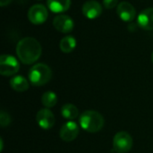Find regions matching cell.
Segmentation results:
<instances>
[{
    "mask_svg": "<svg viewBox=\"0 0 153 153\" xmlns=\"http://www.w3.org/2000/svg\"><path fill=\"white\" fill-rule=\"evenodd\" d=\"M59 47L62 52L71 53L76 48V39L73 36H65L61 39Z\"/></svg>",
    "mask_w": 153,
    "mask_h": 153,
    "instance_id": "16",
    "label": "cell"
},
{
    "mask_svg": "<svg viewBox=\"0 0 153 153\" xmlns=\"http://www.w3.org/2000/svg\"><path fill=\"white\" fill-rule=\"evenodd\" d=\"M55 29L62 33H69L73 30L74 23V20L66 14H58L53 21Z\"/></svg>",
    "mask_w": 153,
    "mask_h": 153,
    "instance_id": "9",
    "label": "cell"
},
{
    "mask_svg": "<svg viewBox=\"0 0 153 153\" xmlns=\"http://www.w3.org/2000/svg\"><path fill=\"white\" fill-rule=\"evenodd\" d=\"M30 82L34 86H42L47 84L52 77V70L46 64H36L28 74Z\"/></svg>",
    "mask_w": 153,
    "mask_h": 153,
    "instance_id": "3",
    "label": "cell"
},
{
    "mask_svg": "<svg viewBox=\"0 0 153 153\" xmlns=\"http://www.w3.org/2000/svg\"><path fill=\"white\" fill-rule=\"evenodd\" d=\"M138 25L147 30H153V7L142 11L137 17Z\"/></svg>",
    "mask_w": 153,
    "mask_h": 153,
    "instance_id": "12",
    "label": "cell"
},
{
    "mask_svg": "<svg viewBox=\"0 0 153 153\" xmlns=\"http://www.w3.org/2000/svg\"><path fill=\"white\" fill-rule=\"evenodd\" d=\"M57 100H58L57 95L54 91H50L44 92L41 97L42 105L46 108H50L55 107L57 103Z\"/></svg>",
    "mask_w": 153,
    "mask_h": 153,
    "instance_id": "17",
    "label": "cell"
},
{
    "mask_svg": "<svg viewBox=\"0 0 153 153\" xmlns=\"http://www.w3.org/2000/svg\"><path fill=\"white\" fill-rule=\"evenodd\" d=\"M10 86L15 91L23 92L29 89V82L22 75H15L10 80Z\"/></svg>",
    "mask_w": 153,
    "mask_h": 153,
    "instance_id": "14",
    "label": "cell"
},
{
    "mask_svg": "<svg viewBox=\"0 0 153 153\" xmlns=\"http://www.w3.org/2000/svg\"><path fill=\"white\" fill-rule=\"evenodd\" d=\"M36 122L40 128L48 130L54 126L56 118L49 108H41L36 115Z\"/></svg>",
    "mask_w": 153,
    "mask_h": 153,
    "instance_id": "7",
    "label": "cell"
},
{
    "mask_svg": "<svg viewBox=\"0 0 153 153\" xmlns=\"http://www.w3.org/2000/svg\"><path fill=\"white\" fill-rule=\"evenodd\" d=\"M134 144L133 138L126 131L117 133L113 138V148L117 153H126L131 151Z\"/></svg>",
    "mask_w": 153,
    "mask_h": 153,
    "instance_id": "4",
    "label": "cell"
},
{
    "mask_svg": "<svg viewBox=\"0 0 153 153\" xmlns=\"http://www.w3.org/2000/svg\"><path fill=\"white\" fill-rule=\"evenodd\" d=\"M0 142H1V146H0V151H3V147H4V143H3V139L0 138Z\"/></svg>",
    "mask_w": 153,
    "mask_h": 153,
    "instance_id": "21",
    "label": "cell"
},
{
    "mask_svg": "<svg viewBox=\"0 0 153 153\" xmlns=\"http://www.w3.org/2000/svg\"><path fill=\"white\" fill-rule=\"evenodd\" d=\"M42 48L39 42L31 37L21 39L16 46V54L19 60L24 65L35 63L41 56Z\"/></svg>",
    "mask_w": 153,
    "mask_h": 153,
    "instance_id": "1",
    "label": "cell"
},
{
    "mask_svg": "<svg viewBox=\"0 0 153 153\" xmlns=\"http://www.w3.org/2000/svg\"><path fill=\"white\" fill-rule=\"evenodd\" d=\"M13 0H0V5L1 6H5L7 4H9Z\"/></svg>",
    "mask_w": 153,
    "mask_h": 153,
    "instance_id": "20",
    "label": "cell"
},
{
    "mask_svg": "<svg viewBox=\"0 0 153 153\" xmlns=\"http://www.w3.org/2000/svg\"><path fill=\"white\" fill-rule=\"evenodd\" d=\"M117 13L122 21L130 22L134 20L136 16V10L130 3L122 2L117 5Z\"/></svg>",
    "mask_w": 153,
    "mask_h": 153,
    "instance_id": "10",
    "label": "cell"
},
{
    "mask_svg": "<svg viewBox=\"0 0 153 153\" xmlns=\"http://www.w3.org/2000/svg\"><path fill=\"white\" fill-rule=\"evenodd\" d=\"M12 122V117L11 116L5 112L4 110H2L0 113V125L2 127H7L8 126H10Z\"/></svg>",
    "mask_w": 153,
    "mask_h": 153,
    "instance_id": "18",
    "label": "cell"
},
{
    "mask_svg": "<svg viewBox=\"0 0 153 153\" xmlns=\"http://www.w3.org/2000/svg\"><path fill=\"white\" fill-rule=\"evenodd\" d=\"M48 17V9L40 4L32 5L28 11V19L29 21L36 25L44 23Z\"/></svg>",
    "mask_w": 153,
    "mask_h": 153,
    "instance_id": "6",
    "label": "cell"
},
{
    "mask_svg": "<svg viewBox=\"0 0 153 153\" xmlns=\"http://www.w3.org/2000/svg\"><path fill=\"white\" fill-rule=\"evenodd\" d=\"M81 127L88 133H98L105 124L103 116L95 110H86L79 117Z\"/></svg>",
    "mask_w": 153,
    "mask_h": 153,
    "instance_id": "2",
    "label": "cell"
},
{
    "mask_svg": "<svg viewBox=\"0 0 153 153\" xmlns=\"http://www.w3.org/2000/svg\"><path fill=\"white\" fill-rule=\"evenodd\" d=\"M20 64L11 55H2L0 57V74L4 76H12L18 73Z\"/></svg>",
    "mask_w": 153,
    "mask_h": 153,
    "instance_id": "5",
    "label": "cell"
},
{
    "mask_svg": "<svg viewBox=\"0 0 153 153\" xmlns=\"http://www.w3.org/2000/svg\"><path fill=\"white\" fill-rule=\"evenodd\" d=\"M79 133H80V129L78 125L74 121H68L62 126L59 135L63 141L70 143L77 138Z\"/></svg>",
    "mask_w": 153,
    "mask_h": 153,
    "instance_id": "8",
    "label": "cell"
},
{
    "mask_svg": "<svg viewBox=\"0 0 153 153\" xmlns=\"http://www.w3.org/2000/svg\"><path fill=\"white\" fill-rule=\"evenodd\" d=\"M152 62H153V52H152Z\"/></svg>",
    "mask_w": 153,
    "mask_h": 153,
    "instance_id": "22",
    "label": "cell"
},
{
    "mask_svg": "<svg viewBox=\"0 0 153 153\" xmlns=\"http://www.w3.org/2000/svg\"><path fill=\"white\" fill-rule=\"evenodd\" d=\"M118 0H103V4L108 9H112L117 5Z\"/></svg>",
    "mask_w": 153,
    "mask_h": 153,
    "instance_id": "19",
    "label": "cell"
},
{
    "mask_svg": "<svg viewBox=\"0 0 153 153\" xmlns=\"http://www.w3.org/2000/svg\"><path fill=\"white\" fill-rule=\"evenodd\" d=\"M49 10L56 13H60L67 11L71 5V0H48Z\"/></svg>",
    "mask_w": 153,
    "mask_h": 153,
    "instance_id": "13",
    "label": "cell"
},
{
    "mask_svg": "<svg viewBox=\"0 0 153 153\" xmlns=\"http://www.w3.org/2000/svg\"><path fill=\"white\" fill-rule=\"evenodd\" d=\"M61 115L64 118H65L69 121H73L78 117L79 110L74 104L66 103V104L63 105V107L61 108Z\"/></svg>",
    "mask_w": 153,
    "mask_h": 153,
    "instance_id": "15",
    "label": "cell"
},
{
    "mask_svg": "<svg viewBox=\"0 0 153 153\" xmlns=\"http://www.w3.org/2000/svg\"><path fill=\"white\" fill-rule=\"evenodd\" d=\"M102 13V7L100 4L95 0H89L82 5V13L88 19L98 18Z\"/></svg>",
    "mask_w": 153,
    "mask_h": 153,
    "instance_id": "11",
    "label": "cell"
}]
</instances>
